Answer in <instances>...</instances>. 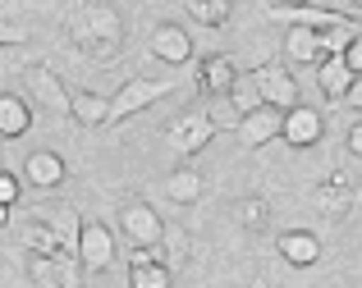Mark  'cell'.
<instances>
[{"label": "cell", "mask_w": 362, "mask_h": 288, "mask_svg": "<svg viewBox=\"0 0 362 288\" xmlns=\"http://www.w3.org/2000/svg\"><path fill=\"white\" fill-rule=\"evenodd\" d=\"M64 32L88 60H115L124 46V18L110 0H74L64 14Z\"/></svg>", "instance_id": "cell-1"}, {"label": "cell", "mask_w": 362, "mask_h": 288, "mask_svg": "<svg viewBox=\"0 0 362 288\" xmlns=\"http://www.w3.org/2000/svg\"><path fill=\"white\" fill-rule=\"evenodd\" d=\"M160 96H170V83L165 78H129L124 88L106 101V124H119L129 119V114L147 110V105H156Z\"/></svg>", "instance_id": "cell-2"}, {"label": "cell", "mask_w": 362, "mask_h": 288, "mask_svg": "<svg viewBox=\"0 0 362 288\" xmlns=\"http://www.w3.org/2000/svg\"><path fill=\"white\" fill-rule=\"evenodd\" d=\"M216 128H221V124H216L206 110H184V114H179V119L165 128V142L179 151V156H197V151L211 147Z\"/></svg>", "instance_id": "cell-3"}, {"label": "cell", "mask_w": 362, "mask_h": 288, "mask_svg": "<svg viewBox=\"0 0 362 288\" xmlns=\"http://www.w3.org/2000/svg\"><path fill=\"white\" fill-rule=\"evenodd\" d=\"M28 280L37 288H83V265L74 252H55V256L28 252Z\"/></svg>", "instance_id": "cell-4"}, {"label": "cell", "mask_w": 362, "mask_h": 288, "mask_svg": "<svg viewBox=\"0 0 362 288\" xmlns=\"http://www.w3.org/2000/svg\"><path fill=\"white\" fill-rule=\"evenodd\" d=\"M74 256H78L83 270H110V261H115V234H110L101 220H83Z\"/></svg>", "instance_id": "cell-5"}, {"label": "cell", "mask_w": 362, "mask_h": 288, "mask_svg": "<svg viewBox=\"0 0 362 288\" xmlns=\"http://www.w3.org/2000/svg\"><path fill=\"white\" fill-rule=\"evenodd\" d=\"M119 234L129 238V247H156L160 234H165V220L147 201H124L119 206Z\"/></svg>", "instance_id": "cell-6"}, {"label": "cell", "mask_w": 362, "mask_h": 288, "mask_svg": "<svg viewBox=\"0 0 362 288\" xmlns=\"http://www.w3.org/2000/svg\"><path fill=\"white\" fill-rule=\"evenodd\" d=\"M271 18H280L284 28H312V32H326V28H349L354 18L339 14V9H326V5H266Z\"/></svg>", "instance_id": "cell-7"}, {"label": "cell", "mask_w": 362, "mask_h": 288, "mask_svg": "<svg viewBox=\"0 0 362 288\" xmlns=\"http://www.w3.org/2000/svg\"><path fill=\"white\" fill-rule=\"evenodd\" d=\"M321 133H326V119H321V110H312V105H289L280 119V138L289 142V147H317Z\"/></svg>", "instance_id": "cell-8"}, {"label": "cell", "mask_w": 362, "mask_h": 288, "mask_svg": "<svg viewBox=\"0 0 362 288\" xmlns=\"http://www.w3.org/2000/svg\"><path fill=\"white\" fill-rule=\"evenodd\" d=\"M252 83H257L262 105H275V110H289V105H298V83H293V73L280 69V64H262V69L252 73Z\"/></svg>", "instance_id": "cell-9"}, {"label": "cell", "mask_w": 362, "mask_h": 288, "mask_svg": "<svg viewBox=\"0 0 362 288\" xmlns=\"http://www.w3.org/2000/svg\"><path fill=\"white\" fill-rule=\"evenodd\" d=\"M23 83H28V96L37 105H46L51 114H69V92H64V83L46 64H23Z\"/></svg>", "instance_id": "cell-10"}, {"label": "cell", "mask_w": 362, "mask_h": 288, "mask_svg": "<svg viewBox=\"0 0 362 288\" xmlns=\"http://www.w3.org/2000/svg\"><path fill=\"white\" fill-rule=\"evenodd\" d=\"M170 265L156 256V247H133L129 252V288H170Z\"/></svg>", "instance_id": "cell-11"}, {"label": "cell", "mask_w": 362, "mask_h": 288, "mask_svg": "<svg viewBox=\"0 0 362 288\" xmlns=\"http://www.w3.org/2000/svg\"><path fill=\"white\" fill-rule=\"evenodd\" d=\"M280 119L284 110H275V105H257V110L239 114V142L243 147H266V142L280 138Z\"/></svg>", "instance_id": "cell-12"}, {"label": "cell", "mask_w": 362, "mask_h": 288, "mask_svg": "<svg viewBox=\"0 0 362 288\" xmlns=\"http://www.w3.org/2000/svg\"><path fill=\"white\" fill-rule=\"evenodd\" d=\"M151 55L160 64H188L193 60V37L179 23H156L151 28Z\"/></svg>", "instance_id": "cell-13"}, {"label": "cell", "mask_w": 362, "mask_h": 288, "mask_svg": "<svg viewBox=\"0 0 362 288\" xmlns=\"http://www.w3.org/2000/svg\"><path fill=\"white\" fill-rule=\"evenodd\" d=\"M64 179H69V169H64V160L55 156V151H33V156L23 160V174H18V184L51 192V188H60Z\"/></svg>", "instance_id": "cell-14"}, {"label": "cell", "mask_w": 362, "mask_h": 288, "mask_svg": "<svg viewBox=\"0 0 362 288\" xmlns=\"http://www.w3.org/2000/svg\"><path fill=\"white\" fill-rule=\"evenodd\" d=\"M37 220L51 229V238H55L60 252H74V243H78V224H83L78 210H74V206H42V210H37Z\"/></svg>", "instance_id": "cell-15"}, {"label": "cell", "mask_w": 362, "mask_h": 288, "mask_svg": "<svg viewBox=\"0 0 362 288\" xmlns=\"http://www.w3.org/2000/svg\"><path fill=\"white\" fill-rule=\"evenodd\" d=\"M280 256L289 265H317L321 261V238L312 234V229H284L280 234Z\"/></svg>", "instance_id": "cell-16"}, {"label": "cell", "mask_w": 362, "mask_h": 288, "mask_svg": "<svg viewBox=\"0 0 362 288\" xmlns=\"http://www.w3.org/2000/svg\"><path fill=\"white\" fill-rule=\"evenodd\" d=\"M234 60L230 55H206L202 64H197V92L202 96H225L230 92V83H234Z\"/></svg>", "instance_id": "cell-17"}, {"label": "cell", "mask_w": 362, "mask_h": 288, "mask_svg": "<svg viewBox=\"0 0 362 288\" xmlns=\"http://www.w3.org/2000/svg\"><path fill=\"white\" fill-rule=\"evenodd\" d=\"M33 128V110H28L23 96L0 92V138H23Z\"/></svg>", "instance_id": "cell-18"}, {"label": "cell", "mask_w": 362, "mask_h": 288, "mask_svg": "<svg viewBox=\"0 0 362 288\" xmlns=\"http://www.w3.org/2000/svg\"><path fill=\"white\" fill-rule=\"evenodd\" d=\"M284 55L293 64H317L326 51H321V37L312 28H284Z\"/></svg>", "instance_id": "cell-19"}, {"label": "cell", "mask_w": 362, "mask_h": 288, "mask_svg": "<svg viewBox=\"0 0 362 288\" xmlns=\"http://www.w3.org/2000/svg\"><path fill=\"white\" fill-rule=\"evenodd\" d=\"M317 64H321V69H317L321 96H326V101H339V96H344V88L354 83V73H349V64L339 60V55H321Z\"/></svg>", "instance_id": "cell-20"}, {"label": "cell", "mask_w": 362, "mask_h": 288, "mask_svg": "<svg viewBox=\"0 0 362 288\" xmlns=\"http://www.w3.org/2000/svg\"><path fill=\"white\" fill-rule=\"evenodd\" d=\"M312 201H317V206L326 210V215H335V220H339V215L349 210V201H354V197H349V174H339V169H335V174H330L326 184L312 192Z\"/></svg>", "instance_id": "cell-21"}, {"label": "cell", "mask_w": 362, "mask_h": 288, "mask_svg": "<svg viewBox=\"0 0 362 288\" xmlns=\"http://www.w3.org/2000/svg\"><path fill=\"white\" fill-rule=\"evenodd\" d=\"M165 197L175 201V206H193V201L202 197V174H197V169H188V165H179L175 174L165 179Z\"/></svg>", "instance_id": "cell-22"}, {"label": "cell", "mask_w": 362, "mask_h": 288, "mask_svg": "<svg viewBox=\"0 0 362 288\" xmlns=\"http://www.w3.org/2000/svg\"><path fill=\"white\" fill-rule=\"evenodd\" d=\"M69 114L78 124H88V128H101V124H106V96H97V92H69Z\"/></svg>", "instance_id": "cell-23"}, {"label": "cell", "mask_w": 362, "mask_h": 288, "mask_svg": "<svg viewBox=\"0 0 362 288\" xmlns=\"http://www.w3.org/2000/svg\"><path fill=\"white\" fill-rule=\"evenodd\" d=\"M184 9L202 28H225V23H230V14H234V0H184Z\"/></svg>", "instance_id": "cell-24"}, {"label": "cell", "mask_w": 362, "mask_h": 288, "mask_svg": "<svg viewBox=\"0 0 362 288\" xmlns=\"http://www.w3.org/2000/svg\"><path fill=\"white\" fill-rule=\"evenodd\" d=\"M156 247H165V252H156V256L170 265V275H179L188 265V234H184V229H165Z\"/></svg>", "instance_id": "cell-25"}, {"label": "cell", "mask_w": 362, "mask_h": 288, "mask_svg": "<svg viewBox=\"0 0 362 288\" xmlns=\"http://www.w3.org/2000/svg\"><path fill=\"white\" fill-rule=\"evenodd\" d=\"M234 220L247 234H262L266 220H271V206H266V197H243V201H234Z\"/></svg>", "instance_id": "cell-26"}, {"label": "cell", "mask_w": 362, "mask_h": 288, "mask_svg": "<svg viewBox=\"0 0 362 288\" xmlns=\"http://www.w3.org/2000/svg\"><path fill=\"white\" fill-rule=\"evenodd\" d=\"M225 101H230V110L247 114V110H257V105H262V96H257V83H252V78H243V73H234L230 92H225Z\"/></svg>", "instance_id": "cell-27"}, {"label": "cell", "mask_w": 362, "mask_h": 288, "mask_svg": "<svg viewBox=\"0 0 362 288\" xmlns=\"http://www.w3.org/2000/svg\"><path fill=\"white\" fill-rule=\"evenodd\" d=\"M23 252H33V256H55V252H60L55 238H51V229H46L42 220H33V224L23 229Z\"/></svg>", "instance_id": "cell-28"}, {"label": "cell", "mask_w": 362, "mask_h": 288, "mask_svg": "<svg viewBox=\"0 0 362 288\" xmlns=\"http://www.w3.org/2000/svg\"><path fill=\"white\" fill-rule=\"evenodd\" d=\"M339 60L349 64V73H362V32H354L344 42V51H339Z\"/></svg>", "instance_id": "cell-29"}, {"label": "cell", "mask_w": 362, "mask_h": 288, "mask_svg": "<svg viewBox=\"0 0 362 288\" xmlns=\"http://www.w3.org/2000/svg\"><path fill=\"white\" fill-rule=\"evenodd\" d=\"M18 192H23V184H18L14 174H5V169H0V206H14Z\"/></svg>", "instance_id": "cell-30"}, {"label": "cell", "mask_w": 362, "mask_h": 288, "mask_svg": "<svg viewBox=\"0 0 362 288\" xmlns=\"http://www.w3.org/2000/svg\"><path fill=\"white\" fill-rule=\"evenodd\" d=\"M339 101H344L349 110H358V114H362V73H354V83L344 88V96H339Z\"/></svg>", "instance_id": "cell-31"}, {"label": "cell", "mask_w": 362, "mask_h": 288, "mask_svg": "<svg viewBox=\"0 0 362 288\" xmlns=\"http://www.w3.org/2000/svg\"><path fill=\"white\" fill-rule=\"evenodd\" d=\"M18 42H28V32H23V28H14V23H5V18H0V46H18Z\"/></svg>", "instance_id": "cell-32"}, {"label": "cell", "mask_w": 362, "mask_h": 288, "mask_svg": "<svg viewBox=\"0 0 362 288\" xmlns=\"http://www.w3.org/2000/svg\"><path fill=\"white\" fill-rule=\"evenodd\" d=\"M344 147L354 151V156H362V119L354 124V128H349V138H344Z\"/></svg>", "instance_id": "cell-33"}, {"label": "cell", "mask_w": 362, "mask_h": 288, "mask_svg": "<svg viewBox=\"0 0 362 288\" xmlns=\"http://www.w3.org/2000/svg\"><path fill=\"white\" fill-rule=\"evenodd\" d=\"M349 197H354V201H362V179H358V184H349Z\"/></svg>", "instance_id": "cell-34"}, {"label": "cell", "mask_w": 362, "mask_h": 288, "mask_svg": "<svg viewBox=\"0 0 362 288\" xmlns=\"http://www.w3.org/2000/svg\"><path fill=\"white\" fill-rule=\"evenodd\" d=\"M271 5H312V0H271Z\"/></svg>", "instance_id": "cell-35"}, {"label": "cell", "mask_w": 362, "mask_h": 288, "mask_svg": "<svg viewBox=\"0 0 362 288\" xmlns=\"http://www.w3.org/2000/svg\"><path fill=\"white\" fill-rule=\"evenodd\" d=\"M9 224V206H0V229H5Z\"/></svg>", "instance_id": "cell-36"}, {"label": "cell", "mask_w": 362, "mask_h": 288, "mask_svg": "<svg viewBox=\"0 0 362 288\" xmlns=\"http://www.w3.org/2000/svg\"><path fill=\"white\" fill-rule=\"evenodd\" d=\"M354 5H362V0H354Z\"/></svg>", "instance_id": "cell-37"}]
</instances>
